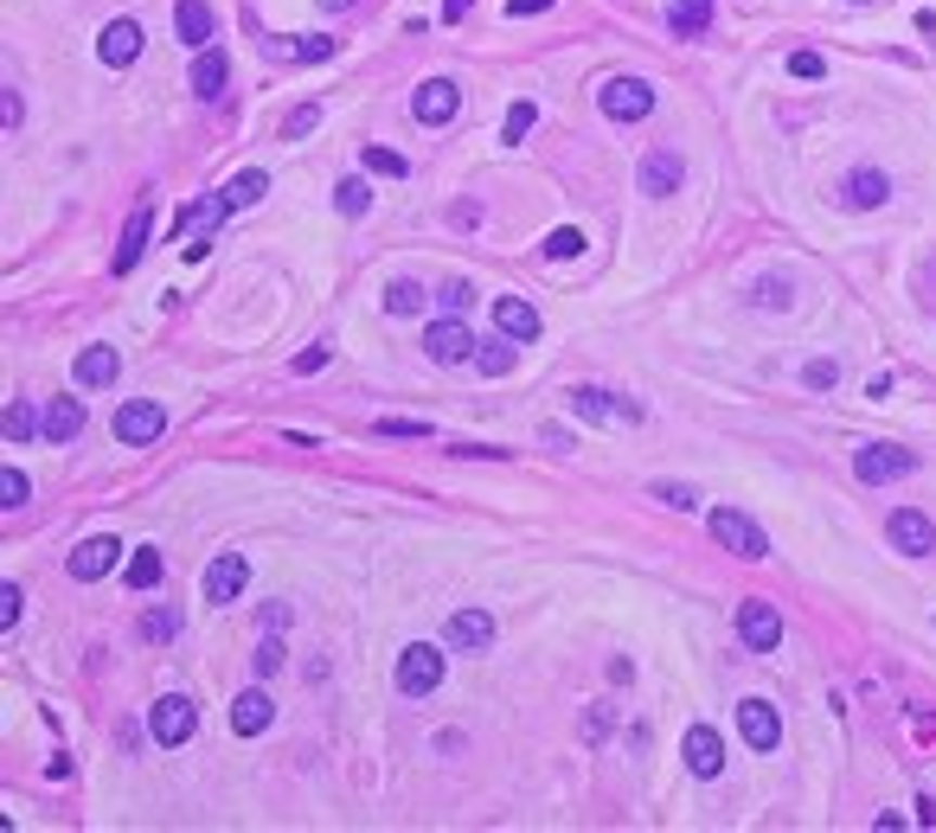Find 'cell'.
<instances>
[{
    "mask_svg": "<svg viewBox=\"0 0 936 833\" xmlns=\"http://www.w3.org/2000/svg\"><path fill=\"white\" fill-rule=\"evenodd\" d=\"M436 687H443V648L411 641V648L398 654V693H405V699H431Z\"/></svg>",
    "mask_w": 936,
    "mask_h": 833,
    "instance_id": "cell-1",
    "label": "cell"
},
{
    "mask_svg": "<svg viewBox=\"0 0 936 833\" xmlns=\"http://www.w3.org/2000/svg\"><path fill=\"white\" fill-rule=\"evenodd\" d=\"M911 469H918V456H911V449H898V443H860V456H854V475H860L866 487L905 482Z\"/></svg>",
    "mask_w": 936,
    "mask_h": 833,
    "instance_id": "cell-2",
    "label": "cell"
},
{
    "mask_svg": "<svg viewBox=\"0 0 936 833\" xmlns=\"http://www.w3.org/2000/svg\"><path fill=\"white\" fill-rule=\"evenodd\" d=\"M597 103H603L610 123H642L654 110V84L649 77H610V84L597 90Z\"/></svg>",
    "mask_w": 936,
    "mask_h": 833,
    "instance_id": "cell-3",
    "label": "cell"
},
{
    "mask_svg": "<svg viewBox=\"0 0 936 833\" xmlns=\"http://www.w3.org/2000/svg\"><path fill=\"white\" fill-rule=\"evenodd\" d=\"M713 539H719L725 552H738V558H770L764 526H757L751 513H738V507H719V513H713Z\"/></svg>",
    "mask_w": 936,
    "mask_h": 833,
    "instance_id": "cell-4",
    "label": "cell"
},
{
    "mask_svg": "<svg viewBox=\"0 0 936 833\" xmlns=\"http://www.w3.org/2000/svg\"><path fill=\"white\" fill-rule=\"evenodd\" d=\"M193 725H200V718H193V699L167 693V699H154V705H148V738H154V744H167V751H174V744H187V738H193Z\"/></svg>",
    "mask_w": 936,
    "mask_h": 833,
    "instance_id": "cell-5",
    "label": "cell"
},
{
    "mask_svg": "<svg viewBox=\"0 0 936 833\" xmlns=\"http://www.w3.org/2000/svg\"><path fill=\"white\" fill-rule=\"evenodd\" d=\"M885 539L905 558H924V552H936V520L918 513V507H898V513H885Z\"/></svg>",
    "mask_w": 936,
    "mask_h": 833,
    "instance_id": "cell-6",
    "label": "cell"
},
{
    "mask_svg": "<svg viewBox=\"0 0 936 833\" xmlns=\"http://www.w3.org/2000/svg\"><path fill=\"white\" fill-rule=\"evenodd\" d=\"M244 584H251V564H244V552H218L213 564H206V603H213V610L238 603V597H244Z\"/></svg>",
    "mask_w": 936,
    "mask_h": 833,
    "instance_id": "cell-7",
    "label": "cell"
},
{
    "mask_svg": "<svg viewBox=\"0 0 936 833\" xmlns=\"http://www.w3.org/2000/svg\"><path fill=\"white\" fill-rule=\"evenodd\" d=\"M424 353H431L436 366H462V359H475V334H469L456 315H443V321L424 328Z\"/></svg>",
    "mask_w": 936,
    "mask_h": 833,
    "instance_id": "cell-8",
    "label": "cell"
},
{
    "mask_svg": "<svg viewBox=\"0 0 936 833\" xmlns=\"http://www.w3.org/2000/svg\"><path fill=\"white\" fill-rule=\"evenodd\" d=\"M738 731H744L751 751H777V744H783V718H777L770 699H744V705H738Z\"/></svg>",
    "mask_w": 936,
    "mask_h": 833,
    "instance_id": "cell-9",
    "label": "cell"
},
{
    "mask_svg": "<svg viewBox=\"0 0 936 833\" xmlns=\"http://www.w3.org/2000/svg\"><path fill=\"white\" fill-rule=\"evenodd\" d=\"M572 411L584 416V423H642V405L610 398V392H597V385H577V392H572Z\"/></svg>",
    "mask_w": 936,
    "mask_h": 833,
    "instance_id": "cell-10",
    "label": "cell"
},
{
    "mask_svg": "<svg viewBox=\"0 0 936 833\" xmlns=\"http://www.w3.org/2000/svg\"><path fill=\"white\" fill-rule=\"evenodd\" d=\"M456 110H462V90H456L449 77H431V84L411 97V116H418L424 129H443V123H456Z\"/></svg>",
    "mask_w": 936,
    "mask_h": 833,
    "instance_id": "cell-11",
    "label": "cell"
},
{
    "mask_svg": "<svg viewBox=\"0 0 936 833\" xmlns=\"http://www.w3.org/2000/svg\"><path fill=\"white\" fill-rule=\"evenodd\" d=\"M110 430H116V443H154V436L167 430V411H161L154 398H129V405L116 411Z\"/></svg>",
    "mask_w": 936,
    "mask_h": 833,
    "instance_id": "cell-12",
    "label": "cell"
},
{
    "mask_svg": "<svg viewBox=\"0 0 936 833\" xmlns=\"http://www.w3.org/2000/svg\"><path fill=\"white\" fill-rule=\"evenodd\" d=\"M738 635H744L751 654H770V648H783V616L770 603H744L738 610Z\"/></svg>",
    "mask_w": 936,
    "mask_h": 833,
    "instance_id": "cell-13",
    "label": "cell"
},
{
    "mask_svg": "<svg viewBox=\"0 0 936 833\" xmlns=\"http://www.w3.org/2000/svg\"><path fill=\"white\" fill-rule=\"evenodd\" d=\"M680 757H687L693 776H706V782H713V776L725 769V738L713 731V725H693V731L680 738Z\"/></svg>",
    "mask_w": 936,
    "mask_h": 833,
    "instance_id": "cell-14",
    "label": "cell"
},
{
    "mask_svg": "<svg viewBox=\"0 0 936 833\" xmlns=\"http://www.w3.org/2000/svg\"><path fill=\"white\" fill-rule=\"evenodd\" d=\"M97 59H103L110 71L136 65V59H142V26H136V20H110L103 39H97Z\"/></svg>",
    "mask_w": 936,
    "mask_h": 833,
    "instance_id": "cell-15",
    "label": "cell"
},
{
    "mask_svg": "<svg viewBox=\"0 0 936 833\" xmlns=\"http://www.w3.org/2000/svg\"><path fill=\"white\" fill-rule=\"evenodd\" d=\"M116 558H123V546H116L110 533H97V539H84V546L72 552V577L77 584H97V577L116 571Z\"/></svg>",
    "mask_w": 936,
    "mask_h": 833,
    "instance_id": "cell-16",
    "label": "cell"
},
{
    "mask_svg": "<svg viewBox=\"0 0 936 833\" xmlns=\"http://www.w3.org/2000/svg\"><path fill=\"white\" fill-rule=\"evenodd\" d=\"M495 328H501L507 341H539V308L533 302H520V295H495Z\"/></svg>",
    "mask_w": 936,
    "mask_h": 833,
    "instance_id": "cell-17",
    "label": "cell"
},
{
    "mask_svg": "<svg viewBox=\"0 0 936 833\" xmlns=\"http://www.w3.org/2000/svg\"><path fill=\"white\" fill-rule=\"evenodd\" d=\"M680 180H687V167H680V154H674V148H654L649 161H642V193H649V200L680 193Z\"/></svg>",
    "mask_w": 936,
    "mask_h": 833,
    "instance_id": "cell-18",
    "label": "cell"
},
{
    "mask_svg": "<svg viewBox=\"0 0 936 833\" xmlns=\"http://www.w3.org/2000/svg\"><path fill=\"white\" fill-rule=\"evenodd\" d=\"M449 641H456L462 654H488V648H495V616H488V610H456V616H449Z\"/></svg>",
    "mask_w": 936,
    "mask_h": 833,
    "instance_id": "cell-19",
    "label": "cell"
},
{
    "mask_svg": "<svg viewBox=\"0 0 936 833\" xmlns=\"http://www.w3.org/2000/svg\"><path fill=\"white\" fill-rule=\"evenodd\" d=\"M270 718H277V705H270V693H264V687H251V693L231 699V731H238V738L270 731Z\"/></svg>",
    "mask_w": 936,
    "mask_h": 833,
    "instance_id": "cell-20",
    "label": "cell"
},
{
    "mask_svg": "<svg viewBox=\"0 0 936 833\" xmlns=\"http://www.w3.org/2000/svg\"><path fill=\"white\" fill-rule=\"evenodd\" d=\"M841 193H847V206H854V212H872V206H885V200H892V180H885L879 167H854Z\"/></svg>",
    "mask_w": 936,
    "mask_h": 833,
    "instance_id": "cell-21",
    "label": "cell"
},
{
    "mask_svg": "<svg viewBox=\"0 0 936 833\" xmlns=\"http://www.w3.org/2000/svg\"><path fill=\"white\" fill-rule=\"evenodd\" d=\"M148 225H154V212H148V206L129 212V225H123V244H116V277H129V270L142 264V251H148Z\"/></svg>",
    "mask_w": 936,
    "mask_h": 833,
    "instance_id": "cell-22",
    "label": "cell"
},
{
    "mask_svg": "<svg viewBox=\"0 0 936 833\" xmlns=\"http://www.w3.org/2000/svg\"><path fill=\"white\" fill-rule=\"evenodd\" d=\"M174 26H180V39H187V46H213V39H218V20H213V7H206V0H180V7H174Z\"/></svg>",
    "mask_w": 936,
    "mask_h": 833,
    "instance_id": "cell-23",
    "label": "cell"
},
{
    "mask_svg": "<svg viewBox=\"0 0 936 833\" xmlns=\"http://www.w3.org/2000/svg\"><path fill=\"white\" fill-rule=\"evenodd\" d=\"M520 366V341H507L501 328H495V341H475V372H488V379H507Z\"/></svg>",
    "mask_w": 936,
    "mask_h": 833,
    "instance_id": "cell-24",
    "label": "cell"
},
{
    "mask_svg": "<svg viewBox=\"0 0 936 833\" xmlns=\"http://www.w3.org/2000/svg\"><path fill=\"white\" fill-rule=\"evenodd\" d=\"M225 77H231V59L213 52V46H200V59H193V97H206V103H213L218 90H225Z\"/></svg>",
    "mask_w": 936,
    "mask_h": 833,
    "instance_id": "cell-25",
    "label": "cell"
},
{
    "mask_svg": "<svg viewBox=\"0 0 936 833\" xmlns=\"http://www.w3.org/2000/svg\"><path fill=\"white\" fill-rule=\"evenodd\" d=\"M161 577H167V558L154 552V546H136V558H129V564H123V584H129V590H136V597H142V590H154V584H161Z\"/></svg>",
    "mask_w": 936,
    "mask_h": 833,
    "instance_id": "cell-26",
    "label": "cell"
},
{
    "mask_svg": "<svg viewBox=\"0 0 936 833\" xmlns=\"http://www.w3.org/2000/svg\"><path fill=\"white\" fill-rule=\"evenodd\" d=\"M116 372H123L116 347H84L77 353V385H116Z\"/></svg>",
    "mask_w": 936,
    "mask_h": 833,
    "instance_id": "cell-27",
    "label": "cell"
},
{
    "mask_svg": "<svg viewBox=\"0 0 936 833\" xmlns=\"http://www.w3.org/2000/svg\"><path fill=\"white\" fill-rule=\"evenodd\" d=\"M667 26H674L680 39H700V33L713 26V0H674V7H667Z\"/></svg>",
    "mask_w": 936,
    "mask_h": 833,
    "instance_id": "cell-28",
    "label": "cell"
},
{
    "mask_svg": "<svg viewBox=\"0 0 936 833\" xmlns=\"http://www.w3.org/2000/svg\"><path fill=\"white\" fill-rule=\"evenodd\" d=\"M46 436H52V443H77V436H84V398H59V405L46 411Z\"/></svg>",
    "mask_w": 936,
    "mask_h": 833,
    "instance_id": "cell-29",
    "label": "cell"
},
{
    "mask_svg": "<svg viewBox=\"0 0 936 833\" xmlns=\"http://www.w3.org/2000/svg\"><path fill=\"white\" fill-rule=\"evenodd\" d=\"M0 430H7V443H33V436L46 430V416L33 411L26 398H13V405H7V423H0Z\"/></svg>",
    "mask_w": 936,
    "mask_h": 833,
    "instance_id": "cell-30",
    "label": "cell"
},
{
    "mask_svg": "<svg viewBox=\"0 0 936 833\" xmlns=\"http://www.w3.org/2000/svg\"><path fill=\"white\" fill-rule=\"evenodd\" d=\"M360 167H366V174H379V180H405V174H411V161H405V154H392V148H366Z\"/></svg>",
    "mask_w": 936,
    "mask_h": 833,
    "instance_id": "cell-31",
    "label": "cell"
},
{
    "mask_svg": "<svg viewBox=\"0 0 936 833\" xmlns=\"http://www.w3.org/2000/svg\"><path fill=\"white\" fill-rule=\"evenodd\" d=\"M225 193H231V206H251V200H264V193H270V174H264V167H251V174H238Z\"/></svg>",
    "mask_w": 936,
    "mask_h": 833,
    "instance_id": "cell-32",
    "label": "cell"
},
{
    "mask_svg": "<svg viewBox=\"0 0 936 833\" xmlns=\"http://www.w3.org/2000/svg\"><path fill=\"white\" fill-rule=\"evenodd\" d=\"M424 308V289L418 282H392L385 289V315H418Z\"/></svg>",
    "mask_w": 936,
    "mask_h": 833,
    "instance_id": "cell-33",
    "label": "cell"
},
{
    "mask_svg": "<svg viewBox=\"0 0 936 833\" xmlns=\"http://www.w3.org/2000/svg\"><path fill=\"white\" fill-rule=\"evenodd\" d=\"M533 123H539V110H533V103H513V110H507V123H501V141H526V136H533Z\"/></svg>",
    "mask_w": 936,
    "mask_h": 833,
    "instance_id": "cell-34",
    "label": "cell"
},
{
    "mask_svg": "<svg viewBox=\"0 0 936 833\" xmlns=\"http://www.w3.org/2000/svg\"><path fill=\"white\" fill-rule=\"evenodd\" d=\"M334 206L347 212V218H360V212L372 206V193H366V180H341V187H334Z\"/></svg>",
    "mask_w": 936,
    "mask_h": 833,
    "instance_id": "cell-35",
    "label": "cell"
},
{
    "mask_svg": "<svg viewBox=\"0 0 936 833\" xmlns=\"http://www.w3.org/2000/svg\"><path fill=\"white\" fill-rule=\"evenodd\" d=\"M251 661H257V674H264V680L283 667V641H277V628H264V641H257V654H251Z\"/></svg>",
    "mask_w": 936,
    "mask_h": 833,
    "instance_id": "cell-36",
    "label": "cell"
},
{
    "mask_svg": "<svg viewBox=\"0 0 936 833\" xmlns=\"http://www.w3.org/2000/svg\"><path fill=\"white\" fill-rule=\"evenodd\" d=\"M142 635H148V641H174V635H180V616H174V610H148Z\"/></svg>",
    "mask_w": 936,
    "mask_h": 833,
    "instance_id": "cell-37",
    "label": "cell"
},
{
    "mask_svg": "<svg viewBox=\"0 0 936 833\" xmlns=\"http://www.w3.org/2000/svg\"><path fill=\"white\" fill-rule=\"evenodd\" d=\"M26 494H33V482H26L20 469H7V475H0V507H7V513H13V507H26Z\"/></svg>",
    "mask_w": 936,
    "mask_h": 833,
    "instance_id": "cell-38",
    "label": "cell"
},
{
    "mask_svg": "<svg viewBox=\"0 0 936 833\" xmlns=\"http://www.w3.org/2000/svg\"><path fill=\"white\" fill-rule=\"evenodd\" d=\"M372 430H379V436H431V423H424V416H379Z\"/></svg>",
    "mask_w": 936,
    "mask_h": 833,
    "instance_id": "cell-39",
    "label": "cell"
},
{
    "mask_svg": "<svg viewBox=\"0 0 936 833\" xmlns=\"http://www.w3.org/2000/svg\"><path fill=\"white\" fill-rule=\"evenodd\" d=\"M436 302H443V315H462V308L475 302V289H469V282L456 277V282H443V289H436Z\"/></svg>",
    "mask_w": 936,
    "mask_h": 833,
    "instance_id": "cell-40",
    "label": "cell"
},
{
    "mask_svg": "<svg viewBox=\"0 0 936 833\" xmlns=\"http://www.w3.org/2000/svg\"><path fill=\"white\" fill-rule=\"evenodd\" d=\"M20 616H26V590H20V584H0V628H13Z\"/></svg>",
    "mask_w": 936,
    "mask_h": 833,
    "instance_id": "cell-41",
    "label": "cell"
},
{
    "mask_svg": "<svg viewBox=\"0 0 936 833\" xmlns=\"http://www.w3.org/2000/svg\"><path fill=\"white\" fill-rule=\"evenodd\" d=\"M577 251H584V231H572V225L546 238V257H559V264H565V257H577Z\"/></svg>",
    "mask_w": 936,
    "mask_h": 833,
    "instance_id": "cell-42",
    "label": "cell"
},
{
    "mask_svg": "<svg viewBox=\"0 0 936 833\" xmlns=\"http://www.w3.org/2000/svg\"><path fill=\"white\" fill-rule=\"evenodd\" d=\"M802 385H808V392H828V385H841V366H834V359H815V366L802 372Z\"/></svg>",
    "mask_w": 936,
    "mask_h": 833,
    "instance_id": "cell-43",
    "label": "cell"
},
{
    "mask_svg": "<svg viewBox=\"0 0 936 833\" xmlns=\"http://www.w3.org/2000/svg\"><path fill=\"white\" fill-rule=\"evenodd\" d=\"M315 123H321V103H302V110H289V123H283V136H289V141H295V136H308V129H315Z\"/></svg>",
    "mask_w": 936,
    "mask_h": 833,
    "instance_id": "cell-44",
    "label": "cell"
},
{
    "mask_svg": "<svg viewBox=\"0 0 936 833\" xmlns=\"http://www.w3.org/2000/svg\"><path fill=\"white\" fill-rule=\"evenodd\" d=\"M654 500H667V507H680V513H687V507H700V494H693V487H674V482H654Z\"/></svg>",
    "mask_w": 936,
    "mask_h": 833,
    "instance_id": "cell-45",
    "label": "cell"
},
{
    "mask_svg": "<svg viewBox=\"0 0 936 833\" xmlns=\"http://www.w3.org/2000/svg\"><path fill=\"white\" fill-rule=\"evenodd\" d=\"M328 359H334V347H328V341H315V347H308V353H295V372L308 379V372H321Z\"/></svg>",
    "mask_w": 936,
    "mask_h": 833,
    "instance_id": "cell-46",
    "label": "cell"
},
{
    "mask_svg": "<svg viewBox=\"0 0 936 833\" xmlns=\"http://www.w3.org/2000/svg\"><path fill=\"white\" fill-rule=\"evenodd\" d=\"M610 738V705H590V718H584V744H603Z\"/></svg>",
    "mask_w": 936,
    "mask_h": 833,
    "instance_id": "cell-47",
    "label": "cell"
},
{
    "mask_svg": "<svg viewBox=\"0 0 936 833\" xmlns=\"http://www.w3.org/2000/svg\"><path fill=\"white\" fill-rule=\"evenodd\" d=\"M757 308H790V282H757Z\"/></svg>",
    "mask_w": 936,
    "mask_h": 833,
    "instance_id": "cell-48",
    "label": "cell"
},
{
    "mask_svg": "<svg viewBox=\"0 0 936 833\" xmlns=\"http://www.w3.org/2000/svg\"><path fill=\"white\" fill-rule=\"evenodd\" d=\"M790 77H828L821 52H795V59H790Z\"/></svg>",
    "mask_w": 936,
    "mask_h": 833,
    "instance_id": "cell-49",
    "label": "cell"
},
{
    "mask_svg": "<svg viewBox=\"0 0 936 833\" xmlns=\"http://www.w3.org/2000/svg\"><path fill=\"white\" fill-rule=\"evenodd\" d=\"M20 116H26V103H20V97H13V84H7V103H0V123H7V129H20Z\"/></svg>",
    "mask_w": 936,
    "mask_h": 833,
    "instance_id": "cell-50",
    "label": "cell"
},
{
    "mask_svg": "<svg viewBox=\"0 0 936 833\" xmlns=\"http://www.w3.org/2000/svg\"><path fill=\"white\" fill-rule=\"evenodd\" d=\"M546 7H552V0H507V13H513V20H526V13H546Z\"/></svg>",
    "mask_w": 936,
    "mask_h": 833,
    "instance_id": "cell-51",
    "label": "cell"
},
{
    "mask_svg": "<svg viewBox=\"0 0 936 833\" xmlns=\"http://www.w3.org/2000/svg\"><path fill=\"white\" fill-rule=\"evenodd\" d=\"M264 628H277V635H283V628H289V603H270V610H264Z\"/></svg>",
    "mask_w": 936,
    "mask_h": 833,
    "instance_id": "cell-52",
    "label": "cell"
},
{
    "mask_svg": "<svg viewBox=\"0 0 936 833\" xmlns=\"http://www.w3.org/2000/svg\"><path fill=\"white\" fill-rule=\"evenodd\" d=\"M443 20H469V0H443Z\"/></svg>",
    "mask_w": 936,
    "mask_h": 833,
    "instance_id": "cell-53",
    "label": "cell"
}]
</instances>
